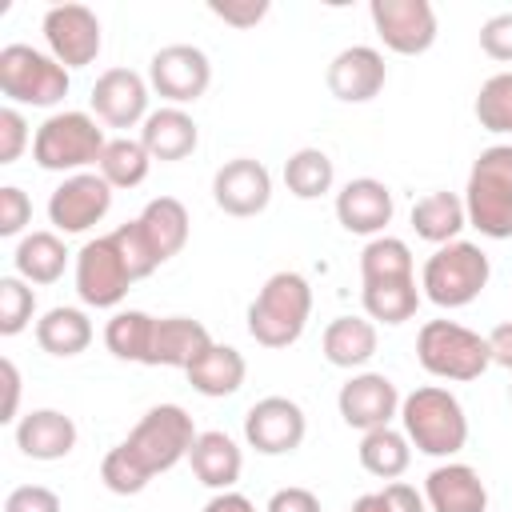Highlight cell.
<instances>
[{"mask_svg":"<svg viewBox=\"0 0 512 512\" xmlns=\"http://www.w3.org/2000/svg\"><path fill=\"white\" fill-rule=\"evenodd\" d=\"M356 452H360V468H364L368 476H376V480H396V476H404L408 464H412V444H408V436L396 432L392 424L364 432V440H360Z\"/></svg>","mask_w":512,"mask_h":512,"instance_id":"31","label":"cell"},{"mask_svg":"<svg viewBox=\"0 0 512 512\" xmlns=\"http://www.w3.org/2000/svg\"><path fill=\"white\" fill-rule=\"evenodd\" d=\"M508 400H512V384H508Z\"/></svg>","mask_w":512,"mask_h":512,"instance_id":"51","label":"cell"},{"mask_svg":"<svg viewBox=\"0 0 512 512\" xmlns=\"http://www.w3.org/2000/svg\"><path fill=\"white\" fill-rule=\"evenodd\" d=\"M212 200H216L220 212H228L236 220L260 216L272 200V172L252 156L224 160L212 176Z\"/></svg>","mask_w":512,"mask_h":512,"instance_id":"15","label":"cell"},{"mask_svg":"<svg viewBox=\"0 0 512 512\" xmlns=\"http://www.w3.org/2000/svg\"><path fill=\"white\" fill-rule=\"evenodd\" d=\"M104 128L96 124V116L88 112H52L40 128H36V140H32V160L44 168V172H84L88 164H100L104 156Z\"/></svg>","mask_w":512,"mask_h":512,"instance_id":"5","label":"cell"},{"mask_svg":"<svg viewBox=\"0 0 512 512\" xmlns=\"http://www.w3.org/2000/svg\"><path fill=\"white\" fill-rule=\"evenodd\" d=\"M380 500H384L388 512H428L424 492H416L412 484H400V480L384 484V488H380Z\"/></svg>","mask_w":512,"mask_h":512,"instance_id":"46","label":"cell"},{"mask_svg":"<svg viewBox=\"0 0 512 512\" xmlns=\"http://www.w3.org/2000/svg\"><path fill=\"white\" fill-rule=\"evenodd\" d=\"M148 80L132 68H108L92 84V112L108 128H136L148 120Z\"/></svg>","mask_w":512,"mask_h":512,"instance_id":"18","label":"cell"},{"mask_svg":"<svg viewBox=\"0 0 512 512\" xmlns=\"http://www.w3.org/2000/svg\"><path fill=\"white\" fill-rule=\"evenodd\" d=\"M140 144L148 148L152 160L172 164V160H184V156L196 152V144H200V128H196V120H192L184 108L164 104V108L148 112V120L140 124Z\"/></svg>","mask_w":512,"mask_h":512,"instance_id":"24","label":"cell"},{"mask_svg":"<svg viewBox=\"0 0 512 512\" xmlns=\"http://www.w3.org/2000/svg\"><path fill=\"white\" fill-rule=\"evenodd\" d=\"M312 316V288L300 272L284 268L264 280V288L248 304V336L260 348H288L304 336Z\"/></svg>","mask_w":512,"mask_h":512,"instance_id":"2","label":"cell"},{"mask_svg":"<svg viewBox=\"0 0 512 512\" xmlns=\"http://www.w3.org/2000/svg\"><path fill=\"white\" fill-rule=\"evenodd\" d=\"M112 208V184L100 172H76L64 176L48 196V220L56 232H88L96 228Z\"/></svg>","mask_w":512,"mask_h":512,"instance_id":"11","label":"cell"},{"mask_svg":"<svg viewBox=\"0 0 512 512\" xmlns=\"http://www.w3.org/2000/svg\"><path fill=\"white\" fill-rule=\"evenodd\" d=\"M360 300H364L368 320L404 324V320H412L416 308H420V288H416V276H412V280H388V284H364Z\"/></svg>","mask_w":512,"mask_h":512,"instance_id":"35","label":"cell"},{"mask_svg":"<svg viewBox=\"0 0 512 512\" xmlns=\"http://www.w3.org/2000/svg\"><path fill=\"white\" fill-rule=\"evenodd\" d=\"M376 344H380V336L368 316H336V320H328V328L320 336L324 360L332 368H364L376 356Z\"/></svg>","mask_w":512,"mask_h":512,"instance_id":"26","label":"cell"},{"mask_svg":"<svg viewBox=\"0 0 512 512\" xmlns=\"http://www.w3.org/2000/svg\"><path fill=\"white\" fill-rule=\"evenodd\" d=\"M400 424H404L408 444L436 460H448L468 444L464 404L440 384H424V388L408 392L400 400Z\"/></svg>","mask_w":512,"mask_h":512,"instance_id":"3","label":"cell"},{"mask_svg":"<svg viewBox=\"0 0 512 512\" xmlns=\"http://www.w3.org/2000/svg\"><path fill=\"white\" fill-rule=\"evenodd\" d=\"M212 344L208 328L192 316H156L152 328V348H148V368H184Z\"/></svg>","mask_w":512,"mask_h":512,"instance_id":"23","label":"cell"},{"mask_svg":"<svg viewBox=\"0 0 512 512\" xmlns=\"http://www.w3.org/2000/svg\"><path fill=\"white\" fill-rule=\"evenodd\" d=\"M44 40H48V52L64 64V68H84L100 56V44H104V32H100V20L92 8L84 4H52L44 12Z\"/></svg>","mask_w":512,"mask_h":512,"instance_id":"14","label":"cell"},{"mask_svg":"<svg viewBox=\"0 0 512 512\" xmlns=\"http://www.w3.org/2000/svg\"><path fill=\"white\" fill-rule=\"evenodd\" d=\"M416 360L436 380H476L488 372L492 352H488V336L456 320H428L416 336Z\"/></svg>","mask_w":512,"mask_h":512,"instance_id":"7","label":"cell"},{"mask_svg":"<svg viewBox=\"0 0 512 512\" xmlns=\"http://www.w3.org/2000/svg\"><path fill=\"white\" fill-rule=\"evenodd\" d=\"M4 512H60V496L44 484H20L4 496Z\"/></svg>","mask_w":512,"mask_h":512,"instance_id":"44","label":"cell"},{"mask_svg":"<svg viewBox=\"0 0 512 512\" xmlns=\"http://www.w3.org/2000/svg\"><path fill=\"white\" fill-rule=\"evenodd\" d=\"M36 316V292L28 280L20 276H4L0 280V336H16L32 324Z\"/></svg>","mask_w":512,"mask_h":512,"instance_id":"38","label":"cell"},{"mask_svg":"<svg viewBox=\"0 0 512 512\" xmlns=\"http://www.w3.org/2000/svg\"><path fill=\"white\" fill-rule=\"evenodd\" d=\"M468 224V212H464V200L456 192H428L412 204V232L428 244H452L460 236V228Z\"/></svg>","mask_w":512,"mask_h":512,"instance_id":"28","label":"cell"},{"mask_svg":"<svg viewBox=\"0 0 512 512\" xmlns=\"http://www.w3.org/2000/svg\"><path fill=\"white\" fill-rule=\"evenodd\" d=\"M32 224V200L24 196V188L4 184L0 188V236H20Z\"/></svg>","mask_w":512,"mask_h":512,"instance_id":"40","label":"cell"},{"mask_svg":"<svg viewBox=\"0 0 512 512\" xmlns=\"http://www.w3.org/2000/svg\"><path fill=\"white\" fill-rule=\"evenodd\" d=\"M264 512H320V496L312 488L288 484V488H276L268 496V508Z\"/></svg>","mask_w":512,"mask_h":512,"instance_id":"45","label":"cell"},{"mask_svg":"<svg viewBox=\"0 0 512 512\" xmlns=\"http://www.w3.org/2000/svg\"><path fill=\"white\" fill-rule=\"evenodd\" d=\"M204 512H256V504L244 496V492H216L208 504H204Z\"/></svg>","mask_w":512,"mask_h":512,"instance_id":"49","label":"cell"},{"mask_svg":"<svg viewBox=\"0 0 512 512\" xmlns=\"http://www.w3.org/2000/svg\"><path fill=\"white\" fill-rule=\"evenodd\" d=\"M188 384L200 392V396H212V400H220V396H232V392H240V384H244V376H248V364H244V356L232 348V344H208L192 364H188Z\"/></svg>","mask_w":512,"mask_h":512,"instance_id":"27","label":"cell"},{"mask_svg":"<svg viewBox=\"0 0 512 512\" xmlns=\"http://www.w3.org/2000/svg\"><path fill=\"white\" fill-rule=\"evenodd\" d=\"M480 128L488 132H500V136H512V72H496L480 84L476 92V104H472Z\"/></svg>","mask_w":512,"mask_h":512,"instance_id":"37","label":"cell"},{"mask_svg":"<svg viewBox=\"0 0 512 512\" xmlns=\"http://www.w3.org/2000/svg\"><path fill=\"white\" fill-rule=\"evenodd\" d=\"M428 512H488V488L472 464H436L424 476Z\"/></svg>","mask_w":512,"mask_h":512,"instance_id":"20","label":"cell"},{"mask_svg":"<svg viewBox=\"0 0 512 512\" xmlns=\"http://www.w3.org/2000/svg\"><path fill=\"white\" fill-rule=\"evenodd\" d=\"M464 212L480 236L512 240V144H492L472 160Z\"/></svg>","mask_w":512,"mask_h":512,"instance_id":"4","label":"cell"},{"mask_svg":"<svg viewBox=\"0 0 512 512\" xmlns=\"http://www.w3.org/2000/svg\"><path fill=\"white\" fill-rule=\"evenodd\" d=\"M372 28L396 56H420L436 44V12L428 0H372Z\"/></svg>","mask_w":512,"mask_h":512,"instance_id":"12","label":"cell"},{"mask_svg":"<svg viewBox=\"0 0 512 512\" xmlns=\"http://www.w3.org/2000/svg\"><path fill=\"white\" fill-rule=\"evenodd\" d=\"M348 512H388V508H384L380 492H364V496H360V500H356V504H352Z\"/></svg>","mask_w":512,"mask_h":512,"instance_id":"50","label":"cell"},{"mask_svg":"<svg viewBox=\"0 0 512 512\" xmlns=\"http://www.w3.org/2000/svg\"><path fill=\"white\" fill-rule=\"evenodd\" d=\"M68 68L32 44H4L0 48V92L12 104H32V108H52L68 96Z\"/></svg>","mask_w":512,"mask_h":512,"instance_id":"8","label":"cell"},{"mask_svg":"<svg viewBox=\"0 0 512 512\" xmlns=\"http://www.w3.org/2000/svg\"><path fill=\"white\" fill-rule=\"evenodd\" d=\"M188 464L204 488L228 492V488H236V480L244 472V452L228 432H200L188 452Z\"/></svg>","mask_w":512,"mask_h":512,"instance_id":"25","label":"cell"},{"mask_svg":"<svg viewBox=\"0 0 512 512\" xmlns=\"http://www.w3.org/2000/svg\"><path fill=\"white\" fill-rule=\"evenodd\" d=\"M100 176L112 184V188H136L148 180V168H152V156L140 140H128V136H116L104 144V156H100Z\"/></svg>","mask_w":512,"mask_h":512,"instance_id":"36","label":"cell"},{"mask_svg":"<svg viewBox=\"0 0 512 512\" xmlns=\"http://www.w3.org/2000/svg\"><path fill=\"white\" fill-rule=\"evenodd\" d=\"M16 276L28 284H56L68 268V248L56 232H24L12 252Z\"/></svg>","mask_w":512,"mask_h":512,"instance_id":"29","label":"cell"},{"mask_svg":"<svg viewBox=\"0 0 512 512\" xmlns=\"http://www.w3.org/2000/svg\"><path fill=\"white\" fill-rule=\"evenodd\" d=\"M152 328H156V316H148L140 308H120L104 324V344H108V352L116 360L144 364L148 360V348H152Z\"/></svg>","mask_w":512,"mask_h":512,"instance_id":"33","label":"cell"},{"mask_svg":"<svg viewBox=\"0 0 512 512\" xmlns=\"http://www.w3.org/2000/svg\"><path fill=\"white\" fill-rule=\"evenodd\" d=\"M328 92L340 100V104H368L372 96H380V88L388 84V64L376 48L368 44H348L332 56L328 72Z\"/></svg>","mask_w":512,"mask_h":512,"instance_id":"17","label":"cell"},{"mask_svg":"<svg viewBox=\"0 0 512 512\" xmlns=\"http://www.w3.org/2000/svg\"><path fill=\"white\" fill-rule=\"evenodd\" d=\"M0 376H4V408H0V420L4 424H16L20 420V412H16L20 408V368L4 356L0 360Z\"/></svg>","mask_w":512,"mask_h":512,"instance_id":"47","label":"cell"},{"mask_svg":"<svg viewBox=\"0 0 512 512\" xmlns=\"http://www.w3.org/2000/svg\"><path fill=\"white\" fill-rule=\"evenodd\" d=\"M36 136L28 132V120L20 116V108H0V164H16L20 152L32 144Z\"/></svg>","mask_w":512,"mask_h":512,"instance_id":"39","label":"cell"},{"mask_svg":"<svg viewBox=\"0 0 512 512\" xmlns=\"http://www.w3.org/2000/svg\"><path fill=\"white\" fill-rule=\"evenodd\" d=\"M308 416L288 396H264L244 412V440L260 456H288L304 444Z\"/></svg>","mask_w":512,"mask_h":512,"instance_id":"13","label":"cell"},{"mask_svg":"<svg viewBox=\"0 0 512 512\" xmlns=\"http://www.w3.org/2000/svg\"><path fill=\"white\" fill-rule=\"evenodd\" d=\"M208 12L232 28H256L268 16V0H208Z\"/></svg>","mask_w":512,"mask_h":512,"instance_id":"42","label":"cell"},{"mask_svg":"<svg viewBox=\"0 0 512 512\" xmlns=\"http://www.w3.org/2000/svg\"><path fill=\"white\" fill-rule=\"evenodd\" d=\"M392 212H396L392 192L376 176H356L336 192V220L344 224V232L384 236V228L392 224Z\"/></svg>","mask_w":512,"mask_h":512,"instance_id":"19","label":"cell"},{"mask_svg":"<svg viewBox=\"0 0 512 512\" xmlns=\"http://www.w3.org/2000/svg\"><path fill=\"white\" fill-rule=\"evenodd\" d=\"M412 248L400 236H372L360 252V284L412 280Z\"/></svg>","mask_w":512,"mask_h":512,"instance_id":"34","label":"cell"},{"mask_svg":"<svg viewBox=\"0 0 512 512\" xmlns=\"http://www.w3.org/2000/svg\"><path fill=\"white\" fill-rule=\"evenodd\" d=\"M336 408L348 428L372 432V428H388L392 416H400V392L384 372H356L348 376V384H340Z\"/></svg>","mask_w":512,"mask_h":512,"instance_id":"16","label":"cell"},{"mask_svg":"<svg viewBox=\"0 0 512 512\" xmlns=\"http://www.w3.org/2000/svg\"><path fill=\"white\" fill-rule=\"evenodd\" d=\"M112 236H116V244H120V252H124V260H128V268H132L136 280H144V276H152V272L160 268V264L152 260V252L144 248V240H140V232H136L132 220L120 224V228H112Z\"/></svg>","mask_w":512,"mask_h":512,"instance_id":"43","label":"cell"},{"mask_svg":"<svg viewBox=\"0 0 512 512\" xmlns=\"http://www.w3.org/2000/svg\"><path fill=\"white\" fill-rule=\"evenodd\" d=\"M196 424L180 404H156L140 416V424L116 444L108 448V456L100 460V480L108 492L116 496H136L152 484V476L176 468L180 460H188L192 444H196Z\"/></svg>","mask_w":512,"mask_h":512,"instance_id":"1","label":"cell"},{"mask_svg":"<svg viewBox=\"0 0 512 512\" xmlns=\"http://www.w3.org/2000/svg\"><path fill=\"white\" fill-rule=\"evenodd\" d=\"M136 284L116 236H96L76 252V296L88 308H116Z\"/></svg>","mask_w":512,"mask_h":512,"instance_id":"9","label":"cell"},{"mask_svg":"<svg viewBox=\"0 0 512 512\" xmlns=\"http://www.w3.org/2000/svg\"><path fill=\"white\" fill-rule=\"evenodd\" d=\"M148 84H152V92L160 100L180 108V104H192V100H200L208 92L212 64L196 44H164L148 60Z\"/></svg>","mask_w":512,"mask_h":512,"instance_id":"10","label":"cell"},{"mask_svg":"<svg viewBox=\"0 0 512 512\" xmlns=\"http://www.w3.org/2000/svg\"><path fill=\"white\" fill-rule=\"evenodd\" d=\"M16 448L28 460H64L76 448V420L60 408H32L16 420Z\"/></svg>","mask_w":512,"mask_h":512,"instance_id":"22","label":"cell"},{"mask_svg":"<svg viewBox=\"0 0 512 512\" xmlns=\"http://www.w3.org/2000/svg\"><path fill=\"white\" fill-rule=\"evenodd\" d=\"M488 276H492V264L484 248L472 240H452L424 260L420 288L436 308H464L488 288Z\"/></svg>","mask_w":512,"mask_h":512,"instance_id":"6","label":"cell"},{"mask_svg":"<svg viewBox=\"0 0 512 512\" xmlns=\"http://www.w3.org/2000/svg\"><path fill=\"white\" fill-rule=\"evenodd\" d=\"M480 48H484V56L512 64V12H496L480 24Z\"/></svg>","mask_w":512,"mask_h":512,"instance_id":"41","label":"cell"},{"mask_svg":"<svg viewBox=\"0 0 512 512\" xmlns=\"http://www.w3.org/2000/svg\"><path fill=\"white\" fill-rule=\"evenodd\" d=\"M132 224H136V232H140V240H144V248L152 252L156 264L172 260V256L188 244V228H192L188 208H184L176 196H156V200H148L144 212H140Z\"/></svg>","mask_w":512,"mask_h":512,"instance_id":"21","label":"cell"},{"mask_svg":"<svg viewBox=\"0 0 512 512\" xmlns=\"http://www.w3.org/2000/svg\"><path fill=\"white\" fill-rule=\"evenodd\" d=\"M488 352H492V364L512 372V320H504L488 332Z\"/></svg>","mask_w":512,"mask_h":512,"instance_id":"48","label":"cell"},{"mask_svg":"<svg viewBox=\"0 0 512 512\" xmlns=\"http://www.w3.org/2000/svg\"><path fill=\"white\" fill-rule=\"evenodd\" d=\"M284 184L296 200H320L324 192H332L336 184V168L332 156L324 148H296L284 160Z\"/></svg>","mask_w":512,"mask_h":512,"instance_id":"32","label":"cell"},{"mask_svg":"<svg viewBox=\"0 0 512 512\" xmlns=\"http://www.w3.org/2000/svg\"><path fill=\"white\" fill-rule=\"evenodd\" d=\"M36 344L48 352V356H80L88 344H92V320L84 308H48L40 320H36Z\"/></svg>","mask_w":512,"mask_h":512,"instance_id":"30","label":"cell"}]
</instances>
